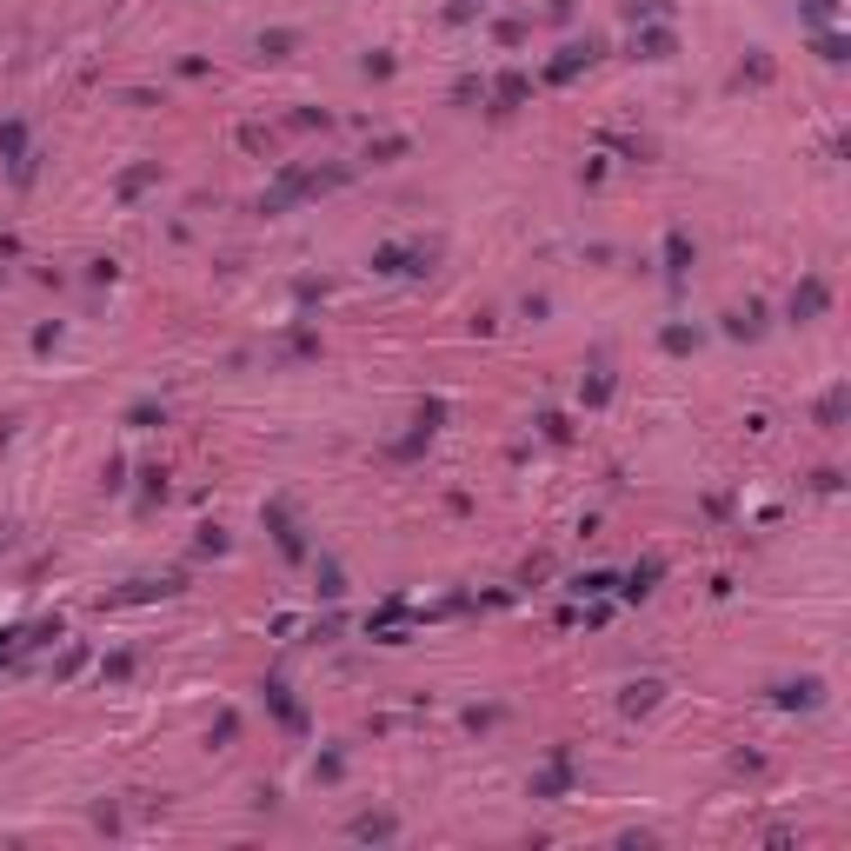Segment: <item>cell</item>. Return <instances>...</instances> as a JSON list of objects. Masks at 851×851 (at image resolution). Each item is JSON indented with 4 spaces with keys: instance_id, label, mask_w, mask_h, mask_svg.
Listing matches in <instances>:
<instances>
[{
    "instance_id": "obj_1",
    "label": "cell",
    "mask_w": 851,
    "mask_h": 851,
    "mask_svg": "<svg viewBox=\"0 0 851 851\" xmlns=\"http://www.w3.org/2000/svg\"><path fill=\"white\" fill-rule=\"evenodd\" d=\"M0 153H7L13 180H33V153H27V127H21V121H7V127H0Z\"/></svg>"
},
{
    "instance_id": "obj_2",
    "label": "cell",
    "mask_w": 851,
    "mask_h": 851,
    "mask_svg": "<svg viewBox=\"0 0 851 851\" xmlns=\"http://www.w3.org/2000/svg\"><path fill=\"white\" fill-rule=\"evenodd\" d=\"M825 306H831V286L819 273H805V280H798V293H792V319H819Z\"/></svg>"
},
{
    "instance_id": "obj_3",
    "label": "cell",
    "mask_w": 851,
    "mask_h": 851,
    "mask_svg": "<svg viewBox=\"0 0 851 851\" xmlns=\"http://www.w3.org/2000/svg\"><path fill=\"white\" fill-rule=\"evenodd\" d=\"M592 54H599V40H572L566 54H559V60L546 67V80H552V87H559V80H572L578 67H592Z\"/></svg>"
},
{
    "instance_id": "obj_4",
    "label": "cell",
    "mask_w": 851,
    "mask_h": 851,
    "mask_svg": "<svg viewBox=\"0 0 851 851\" xmlns=\"http://www.w3.org/2000/svg\"><path fill=\"white\" fill-rule=\"evenodd\" d=\"M632 47H639L645 60H672V54H678V33H672V27H639Z\"/></svg>"
},
{
    "instance_id": "obj_5",
    "label": "cell",
    "mask_w": 851,
    "mask_h": 851,
    "mask_svg": "<svg viewBox=\"0 0 851 851\" xmlns=\"http://www.w3.org/2000/svg\"><path fill=\"white\" fill-rule=\"evenodd\" d=\"M778 705H792V712H811V705H825V685H819V678H798V685H778Z\"/></svg>"
},
{
    "instance_id": "obj_6",
    "label": "cell",
    "mask_w": 851,
    "mask_h": 851,
    "mask_svg": "<svg viewBox=\"0 0 851 851\" xmlns=\"http://www.w3.org/2000/svg\"><path fill=\"white\" fill-rule=\"evenodd\" d=\"M685 266H692V233H685V227H672V233H666V273L678 280Z\"/></svg>"
},
{
    "instance_id": "obj_7",
    "label": "cell",
    "mask_w": 851,
    "mask_h": 851,
    "mask_svg": "<svg viewBox=\"0 0 851 851\" xmlns=\"http://www.w3.org/2000/svg\"><path fill=\"white\" fill-rule=\"evenodd\" d=\"M566 785H572V758L559 752V758H552V772H546V778H539V785H533V798H559Z\"/></svg>"
},
{
    "instance_id": "obj_8",
    "label": "cell",
    "mask_w": 851,
    "mask_h": 851,
    "mask_svg": "<svg viewBox=\"0 0 851 851\" xmlns=\"http://www.w3.org/2000/svg\"><path fill=\"white\" fill-rule=\"evenodd\" d=\"M266 705H273V712H280V719H286V725H293V731L306 725V712H300L293 699H286V685H280V678H266Z\"/></svg>"
},
{
    "instance_id": "obj_9",
    "label": "cell",
    "mask_w": 851,
    "mask_h": 851,
    "mask_svg": "<svg viewBox=\"0 0 851 851\" xmlns=\"http://www.w3.org/2000/svg\"><path fill=\"white\" fill-rule=\"evenodd\" d=\"M819 426H825V433H838V426H845V386H831V393L819 399Z\"/></svg>"
},
{
    "instance_id": "obj_10",
    "label": "cell",
    "mask_w": 851,
    "mask_h": 851,
    "mask_svg": "<svg viewBox=\"0 0 851 851\" xmlns=\"http://www.w3.org/2000/svg\"><path fill=\"white\" fill-rule=\"evenodd\" d=\"M293 47H300V33H286V27L260 33V54H266V60H286V54H293Z\"/></svg>"
},
{
    "instance_id": "obj_11",
    "label": "cell",
    "mask_w": 851,
    "mask_h": 851,
    "mask_svg": "<svg viewBox=\"0 0 851 851\" xmlns=\"http://www.w3.org/2000/svg\"><path fill=\"white\" fill-rule=\"evenodd\" d=\"M492 94H499V107H519V100L533 94V80H525V74H499V87H492Z\"/></svg>"
},
{
    "instance_id": "obj_12",
    "label": "cell",
    "mask_w": 851,
    "mask_h": 851,
    "mask_svg": "<svg viewBox=\"0 0 851 851\" xmlns=\"http://www.w3.org/2000/svg\"><path fill=\"white\" fill-rule=\"evenodd\" d=\"M160 180V160H147V166H133V174H121V200H133L140 186H153Z\"/></svg>"
},
{
    "instance_id": "obj_13",
    "label": "cell",
    "mask_w": 851,
    "mask_h": 851,
    "mask_svg": "<svg viewBox=\"0 0 851 851\" xmlns=\"http://www.w3.org/2000/svg\"><path fill=\"white\" fill-rule=\"evenodd\" d=\"M798 13H805L811 27H831V21H838V0H805V7H798Z\"/></svg>"
},
{
    "instance_id": "obj_14",
    "label": "cell",
    "mask_w": 851,
    "mask_h": 851,
    "mask_svg": "<svg viewBox=\"0 0 851 851\" xmlns=\"http://www.w3.org/2000/svg\"><path fill=\"white\" fill-rule=\"evenodd\" d=\"M658 705V685H652V678H645V685H632V692H625V712H652Z\"/></svg>"
},
{
    "instance_id": "obj_15",
    "label": "cell",
    "mask_w": 851,
    "mask_h": 851,
    "mask_svg": "<svg viewBox=\"0 0 851 851\" xmlns=\"http://www.w3.org/2000/svg\"><path fill=\"white\" fill-rule=\"evenodd\" d=\"M699 346V327H666V353H692Z\"/></svg>"
},
{
    "instance_id": "obj_16",
    "label": "cell",
    "mask_w": 851,
    "mask_h": 851,
    "mask_svg": "<svg viewBox=\"0 0 851 851\" xmlns=\"http://www.w3.org/2000/svg\"><path fill=\"white\" fill-rule=\"evenodd\" d=\"M725 327H731V333H739V339H758V306H745V313H731V319H725Z\"/></svg>"
},
{
    "instance_id": "obj_17",
    "label": "cell",
    "mask_w": 851,
    "mask_h": 851,
    "mask_svg": "<svg viewBox=\"0 0 851 851\" xmlns=\"http://www.w3.org/2000/svg\"><path fill=\"white\" fill-rule=\"evenodd\" d=\"M578 393H586V406H605V399H612V380H605V372H592Z\"/></svg>"
},
{
    "instance_id": "obj_18",
    "label": "cell",
    "mask_w": 851,
    "mask_h": 851,
    "mask_svg": "<svg viewBox=\"0 0 851 851\" xmlns=\"http://www.w3.org/2000/svg\"><path fill=\"white\" fill-rule=\"evenodd\" d=\"M652 578H658V559H645V566L632 572V586H625V592H632V599H639V592H652Z\"/></svg>"
},
{
    "instance_id": "obj_19",
    "label": "cell",
    "mask_w": 851,
    "mask_h": 851,
    "mask_svg": "<svg viewBox=\"0 0 851 851\" xmlns=\"http://www.w3.org/2000/svg\"><path fill=\"white\" fill-rule=\"evenodd\" d=\"M739 80H752V87H765V80H772V60H765V54H758L752 67H739Z\"/></svg>"
},
{
    "instance_id": "obj_20",
    "label": "cell",
    "mask_w": 851,
    "mask_h": 851,
    "mask_svg": "<svg viewBox=\"0 0 851 851\" xmlns=\"http://www.w3.org/2000/svg\"><path fill=\"white\" fill-rule=\"evenodd\" d=\"M353 831H360V838H393V819H360Z\"/></svg>"
},
{
    "instance_id": "obj_21",
    "label": "cell",
    "mask_w": 851,
    "mask_h": 851,
    "mask_svg": "<svg viewBox=\"0 0 851 851\" xmlns=\"http://www.w3.org/2000/svg\"><path fill=\"white\" fill-rule=\"evenodd\" d=\"M819 54L825 60H845V33H819Z\"/></svg>"
},
{
    "instance_id": "obj_22",
    "label": "cell",
    "mask_w": 851,
    "mask_h": 851,
    "mask_svg": "<svg viewBox=\"0 0 851 851\" xmlns=\"http://www.w3.org/2000/svg\"><path fill=\"white\" fill-rule=\"evenodd\" d=\"M153 419H160V406H153V399H140V406L127 413V426H153Z\"/></svg>"
}]
</instances>
